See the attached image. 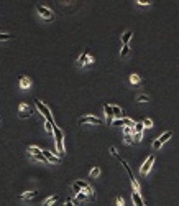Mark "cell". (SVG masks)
Returning <instances> with one entry per match:
<instances>
[{"label": "cell", "instance_id": "3957f363", "mask_svg": "<svg viewBox=\"0 0 179 206\" xmlns=\"http://www.w3.org/2000/svg\"><path fill=\"white\" fill-rule=\"evenodd\" d=\"M171 137H172V132H171V130H166L164 134H163V135H159L158 139H156L155 142H153V150L161 149V145H163V143H164V142H168V140L171 139Z\"/></svg>", "mask_w": 179, "mask_h": 206}, {"label": "cell", "instance_id": "6da1fadb", "mask_svg": "<svg viewBox=\"0 0 179 206\" xmlns=\"http://www.w3.org/2000/svg\"><path fill=\"white\" fill-rule=\"evenodd\" d=\"M53 134H54V143H56V150H58V155L63 157L66 155V149H64V134L56 124L53 125Z\"/></svg>", "mask_w": 179, "mask_h": 206}, {"label": "cell", "instance_id": "9a60e30c", "mask_svg": "<svg viewBox=\"0 0 179 206\" xmlns=\"http://www.w3.org/2000/svg\"><path fill=\"white\" fill-rule=\"evenodd\" d=\"M20 88L21 89H30V88H31V79L26 78V76L20 78Z\"/></svg>", "mask_w": 179, "mask_h": 206}, {"label": "cell", "instance_id": "836d02e7", "mask_svg": "<svg viewBox=\"0 0 179 206\" xmlns=\"http://www.w3.org/2000/svg\"><path fill=\"white\" fill-rule=\"evenodd\" d=\"M117 206H125V201H123V198H117Z\"/></svg>", "mask_w": 179, "mask_h": 206}, {"label": "cell", "instance_id": "e0dca14e", "mask_svg": "<svg viewBox=\"0 0 179 206\" xmlns=\"http://www.w3.org/2000/svg\"><path fill=\"white\" fill-rule=\"evenodd\" d=\"M132 36H133V33H132L130 30H126V32L122 35V43H123V45H128L130 40H132Z\"/></svg>", "mask_w": 179, "mask_h": 206}, {"label": "cell", "instance_id": "ba28073f", "mask_svg": "<svg viewBox=\"0 0 179 206\" xmlns=\"http://www.w3.org/2000/svg\"><path fill=\"white\" fill-rule=\"evenodd\" d=\"M153 163H155V155H150L146 158V162H145L143 165H141V168H140V173L141 175H146L148 171L151 170V167H153Z\"/></svg>", "mask_w": 179, "mask_h": 206}, {"label": "cell", "instance_id": "4316f807", "mask_svg": "<svg viewBox=\"0 0 179 206\" xmlns=\"http://www.w3.org/2000/svg\"><path fill=\"white\" fill-rule=\"evenodd\" d=\"M133 142H135V140H133V134H132V135H125V143H126V145H132Z\"/></svg>", "mask_w": 179, "mask_h": 206}, {"label": "cell", "instance_id": "4fadbf2b", "mask_svg": "<svg viewBox=\"0 0 179 206\" xmlns=\"http://www.w3.org/2000/svg\"><path fill=\"white\" fill-rule=\"evenodd\" d=\"M143 130H145V125H143V122H135L133 124V127H132V134H143Z\"/></svg>", "mask_w": 179, "mask_h": 206}, {"label": "cell", "instance_id": "d6986e66", "mask_svg": "<svg viewBox=\"0 0 179 206\" xmlns=\"http://www.w3.org/2000/svg\"><path fill=\"white\" fill-rule=\"evenodd\" d=\"M112 112L117 119L123 117V110H122V107H118V106H112Z\"/></svg>", "mask_w": 179, "mask_h": 206}, {"label": "cell", "instance_id": "4dcf8cb0", "mask_svg": "<svg viewBox=\"0 0 179 206\" xmlns=\"http://www.w3.org/2000/svg\"><path fill=\"white\" fill-rule=\"evenodd\" d=\"M135 2H137L138 5H150L153 0H135Z\"/></svg>", "mask_w": 179, "mask_h": 206}, {"label": "cell", "instance_id": "7402d4cb", "mask_svg": "<svg viewBox=\"0 0 179 206\" xmlns=\"http://www.w3.org/2000/svg\"><path fill=\"white\" fill-rule=\"evenodd\" d=\"M130 82L132 84H141V78L133 73V74H130Z\"/></svg>", "mask_w": 179, "mask_h": 206}, {"label": "cell", "instance_id": "d4e9b609", "mask_svg": "<svg viewBox=\"0 0 179 206\" xmlns=\"http://www.w3.org/2000/svg\"><path fill=\"white\" fill-rule=\"evenodd\" d=\"M8 40H13V35H8V33H0V41H8Z\"/></svg>", "mask_w": 179, "mask_h": 206}, {"label": "cell", "instance_id": "cb8c5ba5", "mask_svg": "<svg viewBox=\"0 0 179 206\" xmlns=\"http://www.w3.org/2000/svg\"><path fill=\"white\" fill-rule=\"evenodd\" d=\"M76 198H77L79 201H85V199H89V196H87V195H85V193L81 190L79 193H76Z\"/></svg>", "mask_w": 179, "mask_h": 206}, {"label": "cell", "instance_id": "2e32d148", "mask_svg": "<svg viewBox=\"0 0 179 206\" xmlns=\"http://www.w3.org/2000/svg\"><path fill=\"white\" fill-rule=\"evenodd\" d=\"M132 199H133L135 206H145V205H143V199H141V196H140V193H138V191H133V193H132Z\"/></svg>", "mask_w": 179, "mask_h": 206}, {"label": "cell", "instance_id": "ac0fdd59", "mask_svg": "<svg viewBox=\"0 0 179 206\" xmlns=\"http://www.w3.org/2000/svg\"><path fill=\"white\" fill-rule=\"evenodd\" d=\"M58 201V196L56 195H51V196H48V198L43 201V206H51L53 203H56Z\"/></svg>", "mask_w": 179, "mask_h": 206}, {"label": "cell", "instance_id": "7c38bea8", "mask_svg": "<svg viewBox=\"0 0 179 206\" xmlns=\"http://www.w3.org/2000/svg\"><path fill=\"white\" fill-rule=\"evenodd\" d=\"M104 112H105V121H107V124H112V116H113L112 106L105 104V106H104Z\"/></svg>", "mask_w": 179, "mask_h": 206}, {"label": "cell", "instance_id": "8992f818", "mask_svg": "<svg viewBox=\"0 0 179 206\" xmlns=\"http://www.w3.org/2000/svg\"><path fill=\"white\" fill-rule=\"evenodd\" d=\"M79 124H92V125H102V121L99 117H94V116H84V117L79 119Z\"/></svg>", "mask_w": 179, "mask_h": 206}, {"label": "cell", "instance_id": "603a6c76", "mask_svg": "<svg viewBox=\"0 0 179 206\" xmlns=\"http://www.w3.org/2000/svg\"><path fill=\"white\" fill-rule=\"evenodd\" d=\"M99 175H100V168H99V167H94L91 171H89V177H91V178H97Z\"/></svg>", "mask_w": 179, "mask_h": 206}, {"label": "cell", "instance_id": "d6a6232c", "mask_svg": "<svg viewBox=\"0 0 179 206\" xmlns=\"http://www.w3.org/2000/svg\"><path fill=\"white\" fill-rule=\"evenodd\" d=\"M110 153H112L113 157H117V158H118V157H120V155H118V152H117V149H115V147H110Z\"/></svg>", "mask_w": 179, "mask_h": 206}, {"label": "cell", "instance_id": "7a4b0ae2", "mask_svg": "<svg viewBox=\"0 0 179 206\" xmlns=\"http://www.w3.org/2000/svg\"><path fill=\"white\" fill-rule=\"evenodd\" d=\"M35 106H36V109L39 110V114H41V116L46 119V121L54 122V121H53V116H51V109H49V107L46 106V104H43L39 99H35Z\"/></svg>", "mask_w": 179, "mask_h": 206}, {"label": "cell", "instance_id": "44dd1931", "mask_svg": "<svg viewBox=\"0 0 179 206\" xmlns=\"http://www.w3.org/2000/svg\"><path fill=\"white\" fill-rule=\"evenodd\" d=\"M28 153H31V155L35 157V155H38V153H41V149L36 147V145H30L28 147Z\"/></svg>", "mask_w": 179, "mask_h": 206}, {"label": "cell", "instance_id": "d590c367", "mask_svg": "<svg viewBox=\"0 0 179 206\" xmlns=\"http://www.w3.org/2000/svg\"><path fill=\"white\" fill-rule=\"evenodd\" d=\"M66 206H74V205H72V201H71V199H69V198H67V199H66Z\"/></svg>", "mask_w": 179, "mask_h": 206}, {"label": "cell", "instance_id": "e575fe53", "mask_svg": "<svg viewBox=\"0 0 179 206\" xmlns=\"http://www.w3.org/2000/svg\"><path fill=\"white\" fill-rule=\"evenodd\" d=\"M72 190H74V193H79V191H81V188L76 185V181H74V185H72Z\"/></svg>", "mask_w": 179, "mask_h": 206}, {"label": "cell", "instance_id": "f546056e", "mask_svg": "<svg viewBox=\"0 0 179 206\" xmlns=\"http://www.w3.org/2000/svg\"><path fill=\"white\" fill-rule=\"evenodd\" d=\"M35 160H39V162H43V163H46V162H48V160L45 158V155H43V152L38 153V155H35Z\"/></svg>", "mask_w": 179, "mask_h": 206}, {"label": "cell", "instance_id": "83f0119b", "mask_svg": "<svg viewBox=\"0 0 179 206\" xmlns=\"http://www.w3.org/2000/svg\"><path fill=\"white\" fill-rule=\"evenodd\" d=\"M141 122H143V125H145V127H148V129H150V127H153V121H151V119H143V121H141Z\"/></svg>", "mask_w": 179, "mask_h": 206}, {"label": "cell", "instance_id": "f1b7e54d", "mask_svg": "<svg viewBox=\"0 0 179 206\" xmlns=\"http://www.w3.org/2000/svg\"><path fill=\"white\" fill-rule=\"evenodd\" d=\"M137 101L138 102H148V96L146 94H140V96L137 97Z\"/></svg>", "mask_w": 179, "mask_h": 206}, {"label": "cell", "instance_id": "484cf974", "mask_svg": "<svg viewBox=\"0 0 179 206\" xmlns=\"http://www.w3.org/2000/svg\"><path fill=\"white\" fill-rule=\"evenodd\" d=\"M128 53H130V46H128V45H123V48H122V51H120V54H122V56H126Z\"/></svg>", "mask_w": 179, "mask_h": 206}, {"label": "cell", "instance_id": "52a82bcc", "mask_svg": "<svg viewBox=\"0 0 179 206\" xmlns=\"http://www.w3.org/2000/svg\"><path fill=\"white\" fill-rule=\"evenodd\" d=\"M36 10H38V13L41 15L45 20H51V18L54 17L53 10H51V8H48L46 5H38V8H36Z\"/></svg>", "mask_w": 179, "mask_h": 206}, {"label": "cell", "instance_id": "5b68a950", "mask_svg": "<svg viewBox=\"0 0 179 206\" xmlns=\"http://www.w3.org/2000/svg\"><path fill=\"white\" fill-rule=\"evenodd\" d=\"M31 114H33V110L28 104L21 102L18 106V116H20V119H28V117H31Z\"/></svg>", "mask_w": 179, "mask_h": 206}, {"label": "cell", "instance_id": "30bf717a", "mask_svg": "<svg viewBox=\"0 0 179 206\" xmlns=\"http://www.w3.org/2000/svg\"><path fill=\"white\" fill-rule=\"evenodd\" d=\"M92 63H94V60H92V56L87 53V51L82 53L81 56L77 58V64H79V66H89V64H92Z\"/></svg>", "mask_w": 179, "mask_h": 206}, {"label": "cell", "instance_id": "1f68e13d", "mask_svg": "<svg viewBox=\"0 0 179 206\" xmlns=\"http://www.w3.org/2000/svg\"><path fill=\"white\" fill-rule=\"evenodd\" d=\"M123 134H125V135H132V127H130V125H125V127H123Z\"/></svg>", "mask_w": 179, "mask_h": 206}, {"label": "cell", "instance_id": "9c48e42d", "mask_svg": "<svg viewBox=\"0 0 179 206\" xmlns=\"http://www.w3.org/2000/svg\"><path fill=\"white\" fill-rule=\"evenodd\" d=\"M133 124H135V122L132 121L130 117H120V119H115V121L112 122L113 127H120V125H122V127H125V125H130V127H133Z\"/></svg>", "mask_w": 179, "mask_h": 206}, {"label": "cell", "instance_id": "5bb4252c", "mask_svg": "<svg viewBox=\"0 0 179 206\" xmlns=\"http://www.w3.org/2000/svg\"><path fill=\"white\" fill-rule=\"evenodd\" d=\"M38 196V191H25L23 195L20 196V199L21 201H28V199H33V198H36Z\"/></svg>", "mask_w": 179, "mask_h": 206}, {"label": "cell", "instance_id": "ffe728a7", "mask_svg": "<svg viewBox=\"0 0 179 206\" xmlns=\"http://www.w3.org/2000/svg\"><path fill=\"white\" fill-rule=\"evenodd\" d=\"M54 124H56V122H49V121L45 122V132L46 134H53V125Z\"/></svg>", "mask_w": 179, "mask_h": 206}, {"label": "cell", "instance_id": "8fae6325", "mask_svg": "<svg viewBox=\"0 0 179 206\" xmlns=\"http://www.w3.org/2000/svg\"><path fill=\"white\" fill-rule=\"evenodd\" d=\"M43 155H45V158L48 160L49 163H59L61 160H59V157H54L53 153L51 152H48V150H45V152H43Z\"/></svg>", "mask_w": 179, "mask_h": 206}, {"label": "cell", "instance_id": "277c9868", "mask_svg": "<svg viewBox=\"0 0 179 206\" xmlns=\"http://www.w3.org/2000/svg\"><path fill=\"white\" fill-rule=\"evenodd\" d=\"M76 185H77L79 188H81L82 191L89 196V199H94V190H92V186L89 185V183H85L84 180H77V181H76Z\"/></svg>", "mask_w": 179, "mask_h": 206}]
</instances>
